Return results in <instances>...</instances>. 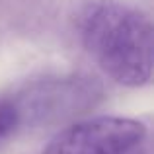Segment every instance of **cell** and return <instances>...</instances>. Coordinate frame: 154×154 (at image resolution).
Returning a JSON list of instances; mask_svg holds the SVG:
<instances>
[{"label":"cell","instance_id":"6da1fadb","mask_svg":"<svg viewBox=\"0 0 154 154\" xmlns=\"http://www.w3.org/2000/svg\"><path fill=\"white\" fill-rule=\"evenodd\" d=\"M84 47L107 76L123 86H143L152 76V26L140 12L102 0L80 20Z\"/></svg>","mask_w":154,"mask_h":154},{"label":"cell","instance_id":"7a4b0ae2","mask_svg":"<svg viewBox=\"0 0 154 154\" xmlns=\"http://www.w3.org/2000/svg\"><path fill=\"white\" fill-rule=\"evenodd\" d=\"M146 127L127 117H96L66 127L47 143L41 154H139Z\"/></svg>","mask_w":154,"mask_h":154},{"label":"cell","instance_id":"3957f363","mask_svg":"<svg viewBox=\"0 0 154 154\" xmlns=\"http://www.w3.org/2000/svg\"><path fill=\"white\" fill-rule=\"evenodd\" d=\"M20 121V111L14 103L10 102H0V139L12 133Z\"/></svg>","mask_w":154,"mask_h":154}]
</instances>
